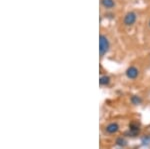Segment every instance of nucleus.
<instances>
[{"label": "nucleus", "mask_w": 150, "mask_h": 149, "mask_svg": "<svg viewBox=\"0 0 150 149\" xmlns=\"http://www.w3.org/2000/svg\"><path fill=\"white\" fill-rule=\"evenodd\" d=\"M101 4L103 7L107 9H111L115 6V2L114 0H101Z\"/></svg>", "instance_id": "4"}, {"label": "nucleus", "mask_w": 150, "mask_h": 149, "mask_svg": "<svg viewBox=\"0 0 150 149\" xmlns=\"http://www.w3.org/2000/svg\"><path fill=\"white\" fill-rule=\"evenodd\" d=\"M118 129H119V126L116 123H111L106 127V131H107L108 133H115V132L118 131Z\"/></svg>", "instance_id": "5"}, {"label": "nucleus", "mask_w": 150, "mask_h": 149, "mask_svg": "<svg viewBox=\"0 0 150 149\" xmlns=\"http://www.w3.org/2000/svg\"><path fill=\"white\" fill-rule=\"evenodd\" d=\"M149 143H150V135L144 136V137L142 138V144H143V145H148Z\"/></svg>", "instance_id": "9"}, {"label": "nucleus", "mask_w": 150, "mask_h": 149, "mask_svg": "<svg viewBox=\"0 0 150 149\" xmlns=\"http://www.w3.org/2000/svg\"><path fill=\"white\" fill-rule=\"evenodd\" d=\"M136 19H137L136 13H134V12H128L126 15H125L124 19H123V22H124L125 25L131 26L136 22Z\"/></svg>", "instance_id": "2"}, {"label": "nucleus", "mask_w": 150, "mask_h": 149, "mask_svg": "<svg viewBox=\"0 0 150 149\" xmlns=\"http://www.w3.org/2000/svg\"><path fill=\"white\" fill-rule=\"evenodd\" d=\"M116 144H117L118 146H125L127 144L126 142V140H125L124 138H122V137H120V138H118L117 140H116Z\"/></svg>", "instance_id": "8"}, {"label": "nucleus", "mask_w": 150, "mask_h": 149, "mask_svg": "<svg viewBox=\"0 0 150 149\" xmlns=\"http://www.w3.org/2000/svg\"><path fill=\"white\" fill-rule=\"evenodd\" d=\"M131 101L133 104H135V105H138L141 103V98L138 97V96H136V95H134V96H132L131 97Z\"/></svg>", "instance_id": "7"}, {"label": "nucleus", "mask_w": 150, "mask_h": 149, "mask_svg": "<svg viewBox=\"0 0 150 149\" xmlns=\"http://www.w3.org/2000/svg\"><path fill=\"white\" fill-rule=\"evenodd\" d=\"M109 82H110V78L106 75L101 76L100 79H99V83H100V85H107Z\"/></svg>", "instance_id": "6"}, {"label": "nucleus", "mask_w": 150, "mask_h": 149, "mask_svg": "<svg viewBox=\"0 0 150 149\" xmlns=\"http://www.w3.org/2000/svg\"><path fill=\"white\" fill-rule=\"evenodd\" d=\"M138 74H139L138 69H137L136 67H134V66L129 67V68H128L127 70H126V76H127V78H129V79L137 78Z\"/></svg>", "instance_id": "3"}, {"label": "nucleus", "mask_w": 150, "mask_h": 149, "mask_svg": "<svg viewBox=\"0 0 150 149\" xmlns=\"http://www.w3.org/2000/svg\"><path fill=\"white\" fill-rule=\"evenodd\" d=\"M149 26H150V21H149Z\"/></svg>", "instance_id": "10"}, {"label": "nucleus", "mask_w": 150, "mask_h": 149, "mask_svg": "<svg viewBox=\"0 0 150 149\" xmlns=\"http://www.w3.org/2000/svg\"><path fill=\"white\" fill-rule=\"evenodd\" d=\"M110 47L109 44V40L107 39V37L104 35H100L99 37V53H100V56L103 57L104 55L108 52Z\"/></svg>", "instance_id": "1"}]
</instances>
